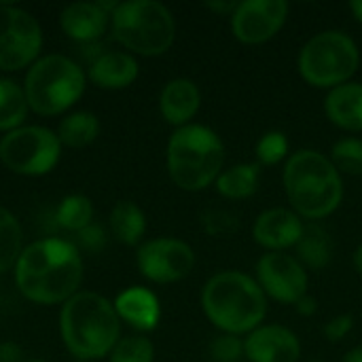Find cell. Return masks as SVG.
Listing matches in <instances>:
<instances>
[{
  "mask_svg": "<svg viewBox=\"0 0 362 362\" xmlns=\"http://www.w3.org/2000/svg\"><path fill=\"white\" fill-rule=\"evenodd\" d=\"M83 282V257L76 244L62 238L36 240L15 265L19 293L36 305H57L74 297Z\"/></svg>",
  "mask_w": 362,
  "mask_h": 362,
  "instance_id": "1",
  "label": "cell"
},
{
  "mask_svg": "<svg viewBox=\"0 0 362 362\" xmlns=\"http://www.w3.org/2000/svg\"><path fill=\"white\" fill-rule=\"evenodd\" d=\"M282 182L291 210L310 223L331 216L344 202V176L316 148L295 151L286 159Z\"/></svg>",
  "mask_w": 362,
  "mask_h": 362,
  "instance_id": "2",
  "label": "cell"
},
{
  "mask_svg": "<svg viewBox=\"0 0 362 362\" xmlns=\"http://www.w3.org/2000/svg\"><path fill=\"white\" fill-rule=\"evenodd\" d=\"M59 335L76 361H98L110 356L119 344L121 320L112 301L91 291H78L62 305Z\"/></svg>",
  "mask_w": 362,
  "mask_h": 362,
  "instance_id": "3",
  "label": "cell"
},
{
  "mask_svg": "<svg viewBox=\"0 0 362 362\" xmlns=\"http://www.w3.org/2000/svg\"><path fill=\"white\" fill-rule=\"evenodd\" d=\"M204 316L229 335H248L267 316V297L257 278L238 269L214 274L202 288Z\"/></svg>",
  "mask_w": 362,
  "mask_h": 362,
  "instance_id": "4",
  "label": "cell"
},
{
  "mask_svg": "<svg viewBox=\"0 0 362 362\" xmlns=\"http://www.w3.org/2000/svg\"><path fill=\"white\" fill-rule=\"evenodd\" d=\"M225 142L208 125L189 123L172 132L168 140V174L189 193L208 189L225 170Z\"/></svg>",
  "mask_w": 362,
  "mask_h": 362,
  "instance_id": "5",
  "label": "cell"
},
{
  "mask_svg": "<svg viewBox=\"0 0 362 362\" xmlns=\"http://www.w3.org/2000/svg\"><path fill=\"white\" fill-rule=\"evenodd\" d=\"M85 87L87 74L83 68L62 53L38 57L28 68L23 78L28 106L40 117L64 115L83 98Z\"/></svg>",
  "mask_w": 362,
  "mask_h": 362,
  "instance_id": "6",
  "label": "cell"
},
{
  "mask_svg": "<svg viewBox=\"0 0 362 362\" xmlns=\"http://www.w3.org/2000/svg\"><path fill=\"white\" fill-rule=\"evenodd\" d=\"M110 32L123 49L157 57L174 45L176 21L172 11L157 0H125L110 15Z\"/></svg>",
  "mask_w": 362,
  "mask_h": 362,
  "instance_id": "7",
  "label": "cell"
},
{
  "mask_svg": "<svg viewBox=\"0 0 362 362\" xmlns=\"http://www.w3.org/2000/svg\"><path fill=\"white\" fill-rule=\"evenodd\" d=\"M361 66L356 40L344 30H322L299 51L297 68L301 78L316 89H335L348 83Z\"/></svg>",
  "mask_w": 362,
  "mask_h": 362,
  "instance_id": "8",
  "label": "cell"
},
{
  "mask_svg": "<svg viewBox=\"0 0 362 362\" xmlns=\"http://www.w3.org/2000/svg\"><path fill=\"white\" fill-rule=\"evenodd\" d=\"M62 142L55 132L42 125H21L0 138V161L19 176H45L62 157Z\"/></svg>",
  "mask_w": 362,
  "mask_h": 362,
  "instance_id": "9",
  "label": "cell"
},
{
  "mask_svg": "<svg viewBox=\"0 0 362 362\" xmlns=\"http://www.w3.org/2000/svg\"><path fill=\"white\" fill-rule=\"evenodd\" d=\"M42 49V28L36 17L15 4H0V70L30 68Z\"/></svg>",
  "mask_w": 362,
  "mask_h": 362,
  "instance_id": "10",
  "label": "cell"
},
{
  "mask_svg": "<svg viewBox=\"0 0 362 362\" xmlns=\"http://www.w3.org/2000/svg\"><path fill=\"white\" fill-rule=\"evenodd\" d=\"M136 263L148 282L174 284L193 272L195 250L178 238H155L138 248Z\"/></svg>",
  "mask_w": 362,
  "mask_h": 362,
  "instance_id": "11",
  "label": "cell"
},
{
  "mask_svg": "<svg viewBox=\"0 0 362 362\" xmlns=\"http://www.w3.org/2000/svg\"><path fill=\"white\" fill-rule=\"evenodd\" d=\"M255 272L265 297L282 305H295L301 297L308 295V269L299 263L297 257L288 252H265L257 261Z\"/></svg>",
  "mask_w": 362,
  "mask_h": 362,
  "instance_id": "12",
  "label": "cell"
},
{
  "mask_svg": "<svg viewBox=\"0 0 362 362\" xmlns=\"http://www.w3.org/2000/svg\"><path fill=\"white\" fill-rule=\"evenodd\" d=\"M288 11L286 0H244L231 15V32L242 45H263L284 28Z\"/></svg>",
  "mask_w": 362,
  "mask_h": 362,
  "instance_id": "13",
  "label": "cell"
},
{
  "mask_svg": "<svg viewBox=\"0 0 362 362\" xmlns=\"http://www.w3.org/2000/svg\"><path fill=\"white\" fill-rule=\"evenodd\" d=\"M244 356L250 362H299L301 341L282 325H261L244 339Z\"/></svg>",
  "mask_w": 362,
  "mask_h": 362,
  "instance_id": "14",
  "label": "cell"
},
{
  "mask_svg": "<svg viewBox=\"0 0 362 362\" xmlns=\"http://www.w3.org/2000/svg\"><path fill=\"white\" fill-rule=\"evenodd\" d=\"M305 223L291 208H269L252 225V240L267 252H286L303 235Z\"/></svg>",
  "mask_w": 362,
  "mask_h": 362,
  "instance_id": "15",
  "label": "cell"
},
{
  "mask_svg": "<svg viewBox=\"0 0 362 362\" xmlns=\"http://www.w3.org/2000/svg\"><path fill=\"white\" fill-rule=\"evenodd\" d=\"M202 106V91L195 81L191 78H172L163 85L159 93V112L165 119V123L178 127H185L193 121V117L199 112Z\"/></svg>",
  "mask_w": 362,
  "mask_h": 362,
  "instance_id": "16",
  "label": "cell"
},
{
  "mask_svg": "<svg viewBox=\"0 0 362 362\" xmlns=\"http://www.w3.org/2000/svg\"><path fill=\"white\" fill-rule=\"evenodd\" d=\"M117 316L121 322L129 325L140 333H148L157 329L161 320V303L151 288L144 286H129L117 295L112 301Z\"/></svg>",
  "mask_w": 362,
  "mask_h": 362,
  "instance_id": "17",
  "label": "cell"
},
{
  "mask_svg": "<svg viewBox=\"0 0 362 362\" xmlns=\"http://www.w3.org/2000/svg\"><path fill=\"white\" fill-rule=\"evenodd\" d=\"M110 25V15L98 2H72L59 15L62 32L83 45L98 42Z\"/></svg>",
  "mask_w": 362,
  "mask_h": 362,
  "instance_id": "18",
  "label": "cell"
},
{
  "mask_svg": "<svg viewBox=\"0 0 362 362\" xmlns=\"http://www.w3.org/2000/svg\"><path fill=\"white\" fill-rule=\"evenodd\" d=\"M140 66L132 53L104 51L89 66V81L100 89H125L138 78Z\"/></svg>",
  "mask_w": 362,
  "mask_h": 362,
  "instance_id": "19",
  "label": "cell"
},
{
  "mask_svg": "<svg viewBox=\"0 0 362 362\" xmlns=\"http://www.w3.org/2000/svg\"><path fill=\"white\" fill-rule=\"evenodd\" d=\"M327 119L344 132H362V83L348 81L325 98Z\"/></svg>",
  "mask_w": 362,
  "mask_h": 362,
  "instance_id": "20",
  "label": "cell"
},
{
  "mask_svg": "<svg viewBox=\"0 0 362 362\" xmlns=\"http://www.w3.org/2000/svg\"><path fill=\"white\" fill-rule=\"evenodd\" d=\"M295 248H297L299 263L305 269H314V272L325 269L333 261V252H335L331 233L318 223H305L303 235Z\"/></svg>",
  "mask_w": 362,
  "mask_h": 362,
  "instance_id": "21",
  "label": "cell"
},
{
  "mask_svg": "<svg viewBox=\"0 0 362 362\" xmlns=\"http://www.w3.org/2000/svg\"><path fill=\"white\" fill-rule=\"evenodd\" d=\"M108 229L112 238H117V242L125 246H136L146 233V214L138 204L129 199H121L110 210Z\"/></svg>",
  "mask_w": 362,
  "mask_h": 362,
  "instance_id": "22",
  "label": "cell"
},
{
  "mask_svg": "<svg viewBox=\"0 0 362 362\" xmlns=\"http://www.w3.org/2000/svg\"><path fill=\"white\" fill-rule=\"evenodd\" d=\"M261 180V165L257 161L235 163L221 172L216 178V191L225 199H248L257 193Z\"/></svg>",
  "mask_w": 362,
  "mask_h": 362,
  "instance_id": "23",
  "label": "cell"
},
{
  "mask_svg": "<svg viewBox=\"0 0 362 362\" xmlns=\"http://www.w3.org/2000/svg\"><path fill=\"white\" fill-rule=\"evenodd\" d=\"M30 106L23 91V85H17L13 78H0V132L8 134L23 125L28 119Z\"/></svg>",
  "mask_w": 362,
  "mask_h": 362,
  "instance_id": "24",
  "label": "cell"
},
{
  "mask_svg": "<svg viewBox=\"0 0 362 362\" xmlns=\"http://www.w3.org/2000/svg\"><path fill=\"white\" fill-rule=\"evenodd\" d=\"M100 136V119L89 110H78L59 121L57 138L62 146L83 148Z\"/></svg>",
  "mask_w": 362,
  "mask_h": 362,
  "instance_id": "25",
  "label": "cell"
},
{
  "mask_svg": "<svg viewBox=\"0 0 362 362\" xmlns=\"http://www.w3.org/2000/svg\"><path fill=\"white\" fill-rule=\"evenodd\" d=\"M23 231L17 216L0 206V274L15 269L21 252H23Z\"/></svg>",
  "mask_w": 362,
  "mask_h": 362,
  "instance_id": "26",
  "label": "cell"
},
{
  "mask_svg": "<svg viewBox=\"0 0 362 362\" xmlns=\"http://www.w3.org/2000/svg\"><path fill=\"white\" fill-rule=\"evenodd\" d=\"M55 221L62 229L70 231V233H78L83 231L87 225L93 223V204L87 195L74 193L68 195L59 202L57 210H55Z\"/></svg>",
  "mask_w": 362,
  "mask_h": 362,
  "instance_id": "27",
  "label": "cell"
},
{
  "mask_svg": "<svg viewBox=\"0 0 362 362\" xmlns=\"http://www.w3.org/2000/svg\"><path fill=\"white\" fill-rule=\"evenodd\" d=\"M329 159L344 176H362V140L361 138H341L333 144Z\"/></svg>",
  "mask_w": 362,
  "mask_h": 362,
  "instance_id": "28",
  "label": "cell"
},
{
  "mask_svg": "<svg viewBox=\"0 0 362 362\" xmlns=\"http://www.w3.org/2000/svg\"><path fill=\"white\" fill-rule=\"evenodd\" d=\"M108 362H155V346L144 335L123 337L110 352Z\"/></svg>",
  "mask_w": 362,
  "mask_h": 362,
  "instance_id": "29",
  "label": "cell"
},
{
  "mask_svg": "<svg viewBox=\"0 0 362 362\" xmlns=\"http://www.w3.org/2000/svg\"><path fill=\"white\" fill-rule=\"evenodd\" d=\"M255 155H257V163L263 165H276L280 161H284L288 155V138L284 132L280 129H272L267 134H263L255 146Z\"/></svg>",
  "mask_w": 362,
  "mask_h": 362,
  "instance_id": "30",
  "label": "cell"
},
{
  "mask_svg": "<svg viewBox=\"0 0 362 362\" xmlns=\"http://www.w3.org/2000/svg\"><path fill=\"white\" fill-rule=\"evenodd\" d=\"M210 358L214 362H240L244 358V339L240 335L218 333L210 344Z\"/></svg>",
  "mask_w": 362,
  "mask_h": 362,
  "instance_id": "31",
  "label": "cell"
},
{
  "mask_svg": "<svg viewBox=\"0 0 362 362\" xmlns=\"http://www.w3.org/2000/svg\"><path fill=\"white\" fill-rule=\"evenodd\" d=\"M202 225H204V231L214 238L231 235L238 231V218L227 210H208L202 216Z\"/></svg>",
  "mask_w": 362,
  "mask_h": 362,
  "instance_id": "32",
  "label": "cell"
},
{
  "mask_svg": "<svg viewBox=\"0 0 362 362\" xmlns=\"http://www.w3.org/2000/svg\"><path fill=\"white\" fill-rule=\"evenodd\" d=\"M74 235H76V244H78L76 248L78 250L83 248V250H87L91 255L102 252L106 248V244H108V231L102 225H95V223L87 225L83 231H78Z\"/></svg>",
  "mask_w": 362,
  "mask_h": 362,
  "instance_id": "33",
  "label": "cell"
},
{
  "mask_svg": "<svg viewBox=\"0 0 362 362\" xmlns=\"http://www.w3.org/2000/svg\"><path fill=\"white\" fill-rule=\"evenodd\" d=\"M352 329H354V316L352 314H339L322 327V335L331 344H339L341 339H346V335L352 333Z\"/></svg>",
  "mask_w": 362,
  "mask_h": 362,
  "instance_id": "34",
  "label": "cell"
},
{
  "mask_svg": "<svg viewBox=\"0 0 362 362\" xmlns=\"http://www.w3.org/2000/svg\"><path fill=\"white\" fill-rule=\"evenodd\" d=\"M0 362H25L21 346L15 341H2L0 344Z\"/></svg>",
  "mask_w": 362,
  "mask_h": 362,
  "instance_id": "35",
  "label": "cell"
},
{
  "mask_svg": "<svg viewBox=\"0 0 362 362\" xmlns=\"http://www.w3.org/2000/svg\"><path fill=\"white\" fill-rule=\"evenodd\" d=\"M295 310H297L299 316L310 318V316H314V314L318 312V301H316V297H312V295L308 293L305 297H301V299L295 303Z\"/></svg>",
  "mask_w": 362,
  "mask_h": 362,
  "instance_id": "36",
  "label": "cell"
},
{
  "mask_svg": "<svg viewBox=\"0 0 362 362\" xmlns=\"http://www.w3.org/2000/svg\"><path fill=\"white\" fill-rule=\"evenodd\" d=\"M238 4L240 2H233V0H229V2L227 0H218V2H206V8H210L216 15H223V17H229L231 19V15L235 13Z\"/></svg>",
  "mask_w": 362,
  "mask_h": 362,
  "instance_id": "37",
  "label": "cell"
},
{
  "mask_svg": "<svg viewBox=\"0 0 362 362\" xmlns=\"http://www.w3.org/2000/svg\"><path fill=\"white\" fill-rule=\"evenodd\" d=\"M341 362H362V346H356L350 352H346V356H344Z\"/></svg>",
  "mask_w": 362,
  "mask_h": 362,
  "instance_id": "38",
  "label": "cell"
},
{
  "mask_svg": "<svg viewBox=\"0 0 362 362\" xmlns=\"http://www.w3.org/2000/svg\"><path fill=\"white\" fill-rule=\"evenodd\" d=\"M350 11H352V15H354V19L362 23V0H352L350 2Z\"/></svg>",
  "mask_w": 362,
  "mask_h": 362,
  "instance_id": "39",
  "label": "cell"
},
{
  "mask_svg": "<svg viewBox=\"0 0 362 362\" xmlns=\"http://www.w3.org/2000/svg\"><path fill=\"white\" fill-rule=\"evenodd\" d=\"M352 263H354V267H356V272L362 276V244L354 250V257H352Z\"/></svg>",
  "mask_w": 362,
  "mask_h": 362,
  "instance_id": "40",
  "label": "cell"
},
{
  "mask_svg": "<svg viewBox=\"0 0 362 362\" xmlns=\"http://www.w3.org/2000/svg\"><path fill=\"white\" fill-rule=\"evenodd\" d=\"M25 362H47V361H25Z\"/></svg>",
  "mask_w": 362,
  "mask_h": 362,
  "instance_id": "41",
  "label": "cell"
},
{
  "mask_svg": "<svg viewBox=\"0 0 362 362\" xmlns=\"http://www.w3.org/2000/svg\"><path fill=\"white\" fill-rule=\"evenodd\" d=\"M310 362H325V361H310Z\"/></svg>",
  "mask_w": 362,
  "mask_h": 362,
  "instance_id": "42",
  "label": "cell"
},
{
  "mask_svg": "<svg viewBox=\"0 0 362 362\" xmlns=\"http://www.w3.org/2000/svg\"><path fill=\"white\" fill-rule=\"evenodd\" d=\"M76 362H87V361H76Z\"/></svg>",
  "mask_w": 362,
  "mask_h": 362,
  "instance_id": "43",
  "label": "cell"
}]
</instances>
